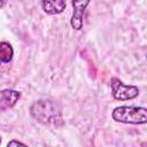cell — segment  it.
Here are the masks:
<instances>
[{
  "label": "cell",
  "instance_id": "obj_1",
  "mask_svg": "<svg viewBox=\"0 0 147 147\" xmlns=\"http://www.w3.org/2000/svg\"><path fill=\"white\" fill-rule=\"evenodd\" d=\"M30 115L38 123L51 129H60L64 125L61 106L51 99L36 100L30 106Z\"/></svg>",
  "mask_w": 147,
  "mask_h": 147
},
{
  "label": "cell",
  "instance_id": "obj_2",
  "mask_svg": "<svg viewBox=\"0 0 147 147\" xmlns=\"http://www.w3.org/2000/svg\"><path fill=\"white\" fill-rule=\"evenodd\" d=\"M113 119L124 124H146L147 109L139 106H119L111 113Z\"/></svg>",
  "mask_w": 147,
  "mask_h": 147
},
{
  "label": "cell",
  "instance_id": "obj_3",
  "mask_svg": "<svg viewBox=\"0 0 147 147\" xmlns=\"http://www.w3.org/2000/svg\"><path fill=\"white\" fill-rule=\"evenodd\" d=\"M110 88L114 99L126 101L134 99L139 95V88L133 85H125L121 79L114 77L110 79Z\"/></svg>",
  "mask_w": 147,
  "mask_h": 147
},
{
  "label": "cell",
  "instance_id": "obj_4",
  "mask_svg": "<svg viewBox=\"0 0 147 147\" xmlns=\"http://www.w3.org/2000/svg\"><path fill=\"white\" fill-rule=\"evenodd\" d=\"M91 0H71L72 3V16L70 24L74 30H80L84 23V15Z\"/></svg>",
  "mask_w": 147,
  "mask_h": 147
},
{
  "label": "cell",
  "instance_id": "obj_5",
  "mask_svg": "<svg viewBox=\"0 0 147 147\" xmlns=\"http://www.w3.org/2000/svg\"><path fill=\"white\" fill-rule=\"evenodd\" d=\"M21 93L15 90H3L0 92V110L5 111L13 108L20 100Z\"/></svg>",
  "mask_w": 147,
  "mask_h": 147
},
{
  "label": "cell",
  "instance_id": "obj_6",
  "mask_svg": "<svg viewBox=\"0 0 147 147\" xmlns=\"http://www.w3.org/2000/svg\"><path fill=\"white\" fill-rule=\"evenodd\" d=\"M41 8L48 15H57L65 9V1L64 0H41Z\"/></svg>",
  "mask_w": 147,
  "mask_h": 147
},
{
  "label": "cell",
  "instance_id": "obj_7",
  "mask_svg": "<svg viewBox=\"0 0 147 147\" xmlns=\"http://www.w3.org/2000/svg\"><path fill=\"white\" fill-rule=\"evenodd\" d=\"M14 56V49L11 45L7 41L0 42V65L3 63H9L13 60Z\"/></svg>",
  "mask_w": 147,
  "mask_h": 147
},
{
  "label": "cell",
  "instance_id": "obj_8",
  "mask_svg": "<svg viewBox=\"0 0 147 147\" xmlns=\"http://www.w3.org/2000/svg\"><path fill=\"white\" fill-rule=\"evenodd\" d=\"M7 146L9 147V146H26V145L23 144V142H21V141H17V140H11V141H9L7 144Z\"/></svg>",
  "mask_w": 147,
  "mask_h": 147
},
{
  "label": "cell",
  "instance_id": "obj_9",
  "mask_svg": "<svg viewBox=\"0 0 147 147\" xmlns=\"http://www.w3.org/2000/svg\"><path fill=\"white\" fill-rule=\"evenodd\" d=\"M5 6V0H0V8H2Z\"/></svg>",
  "mask_w": 147,
  "mask_h": 147
},
{
  "label": "cell",
  "instance_id": "obj_10",
  "mask_svg": "<svg viewBox=\"0 0 147 147\" xmlns=\"http://www.w3.org/2000/svg\"><path fill=\"white\" fill-rule=\"evenodd\" d=\"M0 144H1V137H0Z\"/></svg>",
  "mask_w": 147,
  "mask_h": 147
}]
</instances>
